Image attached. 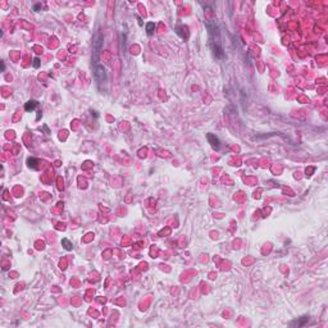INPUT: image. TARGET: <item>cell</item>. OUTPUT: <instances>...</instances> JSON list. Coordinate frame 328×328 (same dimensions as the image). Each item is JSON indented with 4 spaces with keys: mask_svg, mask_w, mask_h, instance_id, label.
<instances>
[{
    "mask_svg": "<svg viewBox=\"0 0 328 328\" xmlns=\"http://www.w3.org/2000/svg\"><path fill=\"white\" fill-rule=\"evenodd\" d=\"M205 26L208 28V33H209V45L210 49L213 51V55L217 59H222L224 57L223 53V45H222V36H221V31L219 27H218L217 22L214 19H208L205 21Z\"/></svg>",
    "mask_w": 328,
    "mask_h": 328,
    "instance_id": "obj_1",
    "label": "cell"
},
{
    "mask_svg": "<svg viewBox=\"0 0 328 328\" xmlns=\"http://www.w3.org/2000/svg\"><path fill=\"white\" fill-rule=\"evenodd\" d=\"M103 41H104V37H103L101 32H98L92 38V59L91 60H92L94 65L99 64L100 54H101V49H103Z\"/></svg>",
    "mask_w": 328,
    "mask_h": 328,
    "instance_id": "obj_2",
    "label": "cell"
},
{
    "mask_svg": "<svg viewBox=\"0 0 328 328\" xmlns=\"http://www.w3.org/2000/svg\"><path fill=\"white\" fill-rule=\"evenodd\" d=\"M94 77H95V81L98 82V86H99V90L101 91L103 87L108 84V73H106V69L103 64H96L94 65Z\"/></svg>",
    "mask_w": 328,
    "mask_h": 328,
    "instance_id": "obj_3",
    "label": "cell"
},
{
    "mask_svg": "<svg viewBox=\"0 0 328 328\" xmlns=\"http://www.w3.org/2000/svg\"><path fill=\"white\" fill-rule=\"evenodd\" d=\"M207 139H208L210 146H212L214 150H218V149H219V146H221V141H219V139H218L215 135H213V133H208V135H207Z\"/></svg>",
    "mask_w": 328,
    "mask_h": 328,
    "instance_id": "obj_4",
    "label": "cell"
},
{
    "mask_svg": "<svg viewBox=\"0 0 328 328\" xmlns=\"http://www.w3.org/2000/svg\"><path fill=\"white\" fill-rule=\"evenodd\" d=\"M308 320H309V317H301V318H299L297 320L291 322V325L292 327H303Z\"/></svg>",
    "mask_w": 328,
    "mask_h": 328,
    "instance_id": "obj_5",
    "label": "cell"
},
{
    "mask_svg": "<svg viewBox=\"0 0 328 328\" xmlns=\"http://www.w3.org/2000/svg\"><path fill=\"white\" fill-rule=\"evenodd\" d=\"M38 105V103L37 101H35V100H30L28 103H26V105H24V109L27 112H32V110H35V108Z\"/></svg>",
    "mask_w": 328,
    "mask_h": 328,
    "instance_id": "obj_6",
    "label": "cell"
},
{
    "mask_svg": "<svg viewBox=\"0 0 328 328\" xmlns=\"http://www.w3.org/2000/svg\"><path fill=\"white\" fill-rule=\"evenodd\" d=\"M62 245L64 246V249H65V250H72V249H73L72 242H71V241H68L67 238H63V240H62Z\"/></svg>",
    "mask_w": 328,
    "mask_h": 328,
    "instance_id": "obj_7",
    "label": "cell"
},
{
    "mask_svg": "<svg viewBox=\"0 0 328 328\" xmlns=\"http://www.w3.org/2000/svg\"><path fill=\"white\" fill-rule=\"evenodd\" d=\"M154 30H155V24L153 22H149L146 24V31H147V35H153L154 33Z\"/></svg>",
    "mask_w": 328,
    "mask_h": 328,
    "instance_id": "obj_8",
    "label": "cell"
},
{
    "mask_svg": "<svg viewBox=\"0 0 328 328\" xmlns=\"http://www.w3.org/2000/svg\"><path fill=\"white\" fill-rule=\"evenodd\" d=\"M33 67H35V68H38V67H40V59H38V58H35V59H33Z\"/></svg>",
    "mask_w": 328,
    "mask_h": 328,
    "instance_id": "obj_9",
    "label": "cell"
}]
</instances>
